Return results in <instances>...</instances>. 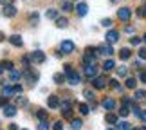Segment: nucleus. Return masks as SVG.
I'll list each match as a JSON object with an SVG mask.
<instances>
[{"mask_svg":"<svg viewBox=\"0 0 146 130\" xmlns=\"http://www.w3.org/2000/svg\"><path fill=\"white\" fill-rule=\"evenodd\" d=\"M29 58H31L33 63H43V61H45V54H43L42 51H35V53L29 54Z\"/></svg>","mask_w":146,"mask_h":130,"instance_id":"39448f33","label":"nucleus"},{"mask_svg":"<svg viewBox=\"0 0 146 130\" xmlns=\"http://www.w3.org/2000/svg\"><path fill=\"white\" fill-rule=\"evenodd\" d=\"M67 81H69L70 85H78V83L81 81V76L78 74L76 71H72V72H69V74H67Z\"/></svg>","mask_w":146,"mask_h":130,"instance_id":"0eeeda50","label":"nucleus"},{"mask_svg":"<svg viewBox=\"0 0 146 130\" xmlns=\"http://www.w3.org/2000/svg\"><path fill=\"white\" fill-rule=\"evenodd\" d=\"M2 72H4V67H2V65H0V74H2Z\"/></svg>","mask_w":146,"mask_h":130,"instance_id":"864d4df0","label":"nucleus"},{"mask_svg":"<svg viewBox=\"0 0 146 130\" xmlns=\"http://www.w3.org/2000/svg\"><path fill=\"white\" fill-rule=\"evenodd\" d=\"M22 130H25V128H22Z\"/></svg>","mask_w":146,"mask_h":130,"instance_id":"052dcab7","label":"nucleus"},{"mask_svg":"<svg viewBox=\"0 0 146 130\" xmlns=\"http://www.w3.org/2000/svg\"><path fill=\"white\" fill-rule=\"evenodd\" d=\"M52 128H54V130H63V123H61V121H56Z\"/></svg>","mask_w":146,"mask_h":130,"instance_id":"a18cd8bd","label":"nucleus"},{"mask_svg":"<svg viewBox=\"0 0 146 130\" xmlns=\"http://www.w3.org/2000/svg\"><path fill=\"white\" fill-rule=\"evenodd\" d=\"M117 40H119V33H117V31L112 29V31L106 33V42H108V43H115Z\"/></svg>","mask_w":146,"mask_h":130,"instance_id":"9d476101","label":"nucleus"},{"mask_svg":"<svg viewBox=\"0 0 146 130\" xmlns=\"http://www.w3.org/2000/svg\"><path fill=\"white\" fill-rule=\"evenodd\" d=\"M101 25H103V27H112V20L110 18H103V20H101Z\"/></svg>","mask_w":146,"mask_h":130,"instance_id":"e433bc0d","label":"nucleus"},{"mask_svg":"<svg viewBox=\"0 0 146 130\" xmlns=\"http://www.w3.org/2000/svg\"><path fill=\"white\" fill-rule=\"evenodd\" d=\"M29 18L33 20V22H38V18H40V16H38V13H31V16Z\"/></svg>","mask_w":146,"mask_h":130,"instance_id":"de8ad7c7","label":"nucleus"},{"mask_svg":"<svg viewBox=\"0 0 146 130\" xmlns=\"http://www.w3.org/2000/svg\"><path fill=\"white\" fill-rule=\"evenodd\" d=\"M0 65H2V67H4V69H5V71H9V72H11V71H13V69H15V65H13V61H2V63H0Z\"/></svg>","mask_w":146,"mask_h":130,"instance_id":"c756f323","label":"nucleus"},{"mask_svg":"<svg viewBox=\"0 0 146 130\" xmlns=\"http://www.w3.org/2000/svg\"><path fill=\"white\" fill-rule=\"evenodd\" d=\"M72 71H74V69H72V65H69V63L63 65V72H65V76L69 74V72H72Z\"/></svg>","mask_w":146,"mask_h":130,"instance_id":"a19ab883","label":"nucleus"},{"mask_svg":"<svg viewBox=\"0 0 146 130\" xmlns=\"http://www.w3.org/2000/svg\"><path fill=\"white\" fill-rule=\"evenodd\" d=\"M83 74H85L87 78H96V76H98V67H96V63L85 65V69H83Z\"/></svg>","mask_w":146,"mask_h":130,"instance_id":"20e7f679","label":"nucleus"},{"mask_svg":"<svg viewBox=\"0 0 146 130\" xmlns=\"http://www.w3.org/2000/svg\"><path fill=\"white\" fill-rule=\"evenodd\" d=\"M108 85H110L112 89H115V90H121V85L117 83V80H108Z\"/></svg>","mask_w":146,"mask_h":130,"instance_id":"72a5a7b5","label":"nucleus"},{"mask_svg":"<svg viewBox=\"0 0 146 130\" xmlns=\"http://www.w3.org/2000/svg\"><path fill=\"white\" fill-rule=\"evenodd\" d=\"M133 98H135V99H144L146 98V90H135Z\"/></svg>","mask_w":146,"mask_h":130,"instance_id":"2f4dec72","label":"nucleus"},{"mask_svg":"<svg viewBox=\"0 0 146 130\" xmlns=\"http://www.w3.org/2000/svg\"><path fill=\"white\" fill-rule=\"evenodd\" d=\"M83 96H85V98H87L88 101H94V92H92L90 89H87L85 92H83Z\"/></svg>","mask_w":146,"mask_h":130,"instance_id":"473e14b6","label":"nucleus"},{"mask_svg":"<svg viewBox=\"0 0 146 130\" xmlns=\"http://www.w3.org/2000/svg\"><path fill=\"white\" fill-rule=\"evenodd\" d=\"M126 87L128 89H135L137 87V80L135 78H126Z\"/></svg>","mask_w":146,"mask_h":130,"instance_id":"a878e982","label":"nucleus"},{"mask_svg":"<svg viewBox=\"0 0 146 130\" xmlns=\"http://www.w3.org/2000/svg\"><path fill=\"white\" fill-rule=\"evenodd\" d=\"M130 56H132V51H130V49H125V47H123V49L119 51V58H121L123 61H125V60H128Z\"/></svg>","mask_w":146,"mask_h":130,"instance_id":"a211bd4d","label":"nucleus"},{"mask_svg":"<svg viewBox=\"0 0 146 130\" xmlns=\"http://www.w3.org/2000/svg\"><path fill=\"white\" fill-rule=\"evenodd\" d=\"M61 9H63L65 13H69V11H72V9H74V7H72L70 0H63V2H61Z\"/></svg>","mask_w":146,"mask_h":130,"instance_id":"412c9836","label":"nucleus"},{"mask_svg":"<svg viewBox=\"0 0 146 130\" xmlns=\"http://www.w3.org/2000/svg\"><path fill=\"white\" fill-rule=\"evenodd\" d=\"M60 49H61V53H63V54H70V53H74L76 45H74V42H70V40H63L61 45H60Z\"/></svg>","mask_w":146,"mask_h":130,"instance_id":"f257e3e1","label":"nucleus"},{"mask_svg":"<svg viewBox=\"0 0 146 130\" xmlns=\"http://www.w3.org/2000/svg\"><path fill=\"white\" fill-rule=\"evenodd\" d=\"M143 40H144V42H146V35H144V36H143Z\"/></svg>","mask_w":146,"mask_h":130,"instance_id":"6e6d98bb","label":"nucleus"},{"mask_svg":"<svg viewBox=\"0 0 146 130\" xmlns=\"http://www.w3.org/2000/svg\"><path fill=\"white\" fill-rule=\"evenodd\" d=\"M9 130H18V127H16L15 123H13V125H9Z\"/></svg>","mask_w":146,"mask_h":130,"instance_id":"603ef678","label":"nucleus"},{"mask_svg":"<svg viewBox=\"0 0 146 130\" xmlns=\"http://www.w3.org/2000/svg\"><path fill=\"white\" fill-rule=\"evenodd\" d=\"M67 80V76L65 74H61V72H58V74H54V81L58 83V85H61V83H63Z\"/></svg>","mask_w":146,"mask_h":130,"instance_id":"393cba45","label":"nucleus"},{"mask_svg":"<svg viewBox=\"0 0 146 130\" xmlns=\"http://www.w3.org/2000/svg\"><path fill=\"white\" fill-rule=\"evenodd\" d=\"M78 109H80V112H81L83 116H87L88 112H90V109H88V105H85V103H80V105H78Z\"/></svg>","mask_w":146,"mask_h":130,"instance_id":"cd10ccee","label":"nucleus"},{"mask_svg":"<svg viewBox=\"0 0 146 130\" xmlns=\"http://www.w3.org/2000/svg\"><path fill=\"white\" fill-rule=\"evenodd\" d=\"M114 67H115L114 60H106L105 63H103V69H105V71H112V69H114Z\"/></svg>","mask_w":146,"mask_h":130,"instance_id":"bb28decb","label":"nucleus"},{"mask_svg":"<svg viewBox=\"0 0 146 130\" xmlns=\"http://www.w3.org/2000/svg\"><path fill=\"white\" fill-rule=\"evenodd\" d=\"M4 15L7 16V18H13V16L16 15V7H15L13 4H11V5H5V7H4Z\"/></svg>","mask_w":146,"mask_h":130,"instance_id":"ddd939ff","label":"nucleus"},{"mask_svg":"<svg viewBox=\"0 0 146 130\" xmlns=\"http://www.w3.org/2000/svg\"><path fill=\"white\" fill-rule=\"evenodd\" d=\"M22 76H24V72H18V71H11V80H13V81H16V80H20V78Z\"/></svg>","mask_w":146,"mask_h":130,"instance_id":"c85d7f7f","label":"nucleus"},{"mask_svg":"<svg viewBox=\"0 0 146 130\" xmlns=\"http://www.w3.org/2000/svg\"><path fill=\"white\" fill-rule=\"evenodd\" d=\"M36 117H38L40 121H47L49 112H47V110H43V109H38V110H36Z\"/></svg>","mask_w":146,"mask_h":130,"instance_id":"dca6fc26","label":"nucleus"},{"mask_svg":"<svg viewBox=\"0 0 146 130\" xmlns=\"http://www.w3.org/2000/svg\"><path fill=\"white\" fill-rule=\"evenodd\" d=\"M98 53H99V54H105V56H112V54H114V49H112V43H105V45H99V47H98Z\"/></svg>","mask_w":146,"mask_h":130,"instance_id":"423d86ee","label":"nucleus"},{"mask_svg":"<svg viewBox=\"0 0 146 130\" xmlns=\"http://www.w3.org/2000/svg\"><path fill=\"white\" fill-rule=\"evenodd\" d=\"M139 80H141L143 83H146V72H141V74H139Z\"/></svg>","mask_w":146,"mask_h":130,"instance_id":"09e8293b","label":"nucleus"},{"mask_svg":"<svg viewBox=\"0 0 146 130\" xmlns=\"http://www.w3.org/2000/svg\"><path fill=\"white\" fill-rule=\"evenodd\" d=\"M130 43H132V45H139V43H141V38L133 36V38H130Z\"/></svg>","mask_w":146,"mask_h":130,"instance_id":"c03bdc74","label":"nucleus"},{"mask_svg":"<svg viewBox=\"0 0 146 130\" xmlns=\"http://www.w3.org/2000/svg\"><path fill=\"white\" fill-rule=\"evenodd\" d=\"M4 116H7V117L16 116V107L15 105H5L4 107Z\"/></svg>","mask_w":146,"mask_h":130,"instance_id":"f8f14e48","label":"nucleus"},{"mask_svg":"<svg viewBox=\"0 0 146 130\" xmlns=\"http://www.w3.org/2000/svg\"><path fill=\"white\" fill-rule=\"evenodd\" d=\"M119 114H121L123 117H126L128 114H130V109H128V105H125V103H123V107H121V110H119Z\"/></svg>","mask_w":146,"mask_h":130,"instance_id":"7c9ffc66","label":"nucleus"},{"mask_svg":"<svg viewBox=\"0 0 146 130\" xmlns=\"http://www.w3.org/2000/svg\"><path fill=\"white\" fill-rule=\"evenodd\" d=\"M61 116H63V117H67V119H70V117H72V110H70V109H67V110H61Z\"/></svg>","mask_w":146,"mask_h":130,"instance_id":"c9c22d12","label":"nucleus"},{"mask_svg":"<svg viewBox=\"0 0 146 130\" xmlns=\"http://www.w3.org/2000/svg\"><path fill=\"white\" fill-rule=\"evenodd\" d=\"M115 130H132V127H130V123H128V121H121V123H117V128Z\"/></svg>","mask_w":146,"mask_h":130,"instance_id":"b1692460","label":"nucleus"},{"mask_svg":"<svg viewBox=\"0 0 146 130\" xmlns=\"http://www.w3.org/2000/svg\"><path fill=\"white\" fill-rule=\"evenodd\" d=\"M15 87H9V85H4L2 87V96H5V98H11V96H15Z\"/></svg>","mask_w":146,"mask_h":130,"instance_id":"2eb2a0df","label":"nucleus"},{"mask_svg":"<svg viewBox=\"0 0 146 130\" xmlns=\"http://www.w3.org/2000/svg\"><path fill=\"white\" fill-rule=\"evenodd\" d=\"M130 16H132L130 7H121V9H117V18H119V20L128 22V20H130Z\"/></svg>","mask_w":146,"mask_h":130,"instance_id":"7ed1b4c3","label":"nucleus"},{"mask_svg":"<svg viewBox=\"0 0 146 130\" xmlns=\"http://www.w3.org/2000/svg\"><path fill=\"white\" fill-rule=\"evenodd\" d=\"M94 61H96V54L87 53L85 56H83V63H85V65H90V63H94Z\"/></svg>","mask_w":146,"mask_h":130,"instance_id":"f3484780","label":"nucleus"},{"mask_svg":"<svg viewBox=\"0 0 146 130\" xmlns=\"http://www.w3.org/2000/svg\"><path fill=\"white\" fill-rule=\"evenodd\" d=\"M101 105H103V109H106V110H114L115 109V101L112 99V98H105Z\"/></svg>","mask_w":146,"mask_h":130,"instance_id":"9b49d317","label":"nucleus"},{"mask_svg":"<svg viewBox=\"0 0 146 130\" xmlns=\"http://www.w3.org/2000/svg\"><path fill=\"white\" fill-rule=\"evenodd\" d=\"M105 119H106V123H110V125H117V116L115 114H106Z\"/></svg>","mask_w":146,"mask_h":130,"instance_id":"5701e85b","label":"nucleus"},{"mask_svg":"<svg viewBox=\"0 0 146 130\" xmlns=\"http://www.w3.org/2000/svg\"><path fill=\"white\" fill-rule=\"evenodd\" d=\"M139 58L146 60V47H141V49H139Z\"/></svg>","mask_w":146,"mask_h":130,"instance_id":"79ce46f5","label":"nucleus"},{"mask_svg":"<svg viewBox=\"0 0 146 130\" xmlns=\"http://www.w3.org/2000/svg\"><path fill=\"white\" fill-rule=\"evenodd\" d=\"M16 103H18V105H27V98H25V96H18Z\"/></svg>","mask_w":146,"mask_h":130,"instance_id":"ea45409f","label":"nucleus"},{"mask_svg":"<svg viewBox=\"0 0 146 130\" xmlns=\"http://www.w3.org/2000/svg\"><path fill=\"white\" fill-rule=\"evenodd\" d=\"M117 74H119V76H126L128 69H126V67H119V69H117Z\"/></svg>","mask_w":146,"mask_h":130,"instance_id":"58836bf2","label":"nucleus"},{"mask_svg":"<svg viewBox=\"0 0 146 130\" xmlns=\"http://www.w3.org/2000/svg\"><path fill=\"white\" fill-rule=\"evenodd\" d=\"M9 42H11V45H15V47H22V45H24V40H22L18 35L9 36Z\"/></svg>","mask_w":146,"mask_h":130,"instance_id":"4468645a","label":"nucleus"},{"mask_svg":"<svg viewBox=\"0 0 146 130\" xmlns=\"http://www.w3.org/2000/svg\"><path fill=\"white\" fill-rule=\"evenodd\" d=\"M81 127H83V121H81V119H72V121H70V128H72V130H80Z\"/></svg>","mask_w":146,"mask_h":130,"instance_id":"aec40b11","label":"nucleus"},{"mask_svg":"<svg viewBox=\"0 0 146 130\" xmlns=\"http://www.w3.org/2000/svg\"><path fill=\"white\" fill-rule=\"evenodd\" d=\"M60 103H61V101H60V98H58V96H49V98H47V105L50 107V109H58V107H60Z\"/></svg>","mask_w":146,"mask_h":130,"instance_id":"1a4fd4ad","label":"nucleus"},{"mask_svg":"<svg viewBox=\"0 0 146 130\" xmlns=\"http://www.w3.org/2000/svg\"><path fill=\"white\" fill-rule=\"evenodd\" d=\"M69 25V20L67 18H56V27H60V29H63V27Z\"/></svg>","mask_w":146,"mask_h":130,"instance_id":"4be33fe9","label":"nucleus"},{"mask_svg":"<svg viewBox=\"0 0 146 130\" xmlns=\"http://www.w3.org/2000/svg\"><path fill=\"white\" fill-rule=\"evenodd\" d=\"M22 90H24V87H22L20 83H16V85H15V92L16 94H22Z\"/></svg>","mask_w":146,"mask_h":130,"instance_id":"49530a36","label":"nucleus"},{"mask_svg":"<svg viewBox=\"0 0 146 130\" xmlns=\"http://www.w3.org/2000/svg\"><path fill=\"white\" fill-rule=\"evenodd\" d=\"M0 4H2V5H11V4H13V0H0Z\"/></svg>","mask_w":146,"mask_h":130,"instance_id":"3c124183","label":"nucleus"},{"mask_svg":"<svg viewBox=\"0 0 146 130\" xmlns=\"http://www.w3.org/2000/svg\"><path fill=\"white\" fill-rule=\"evenodd\" d=\"M38 130H49V121H40Z\"/></svg>","mask_w":146,"mask_h":130,"instance_id":"f704fd0d","label":"nucleus"},{"mask_svg":"<svg viewBox=\"0 0 146 130\" xmlns=\"http://www.w3.org/2000/svg\"><path fill=\"white\" fill-rule=\"evenodd\" d=\"M112 2H117V0H112Z\"/></svg>","mask_w":146,"mask_h":130,"instance_id":"13d9d810","label":"nucleus"},{"mask_svg":"<svg viewBox=\"0 0 146 130\" xmlns=\"http://www.w3.org/2000/svg\"><path fill=\"white\" fill-rule=\"evenodd\" d=\"M4 40V35H2V33H0V42H2Z\"/></svg>","mask_w":146,"mask_h":130,"instance_id":"5fc2aeb1","label":"nucleus"},{"mask_svg":"<svg viewBox=\"0 0 146 130\" xmlns=\"http://www.w3.org/2000/svg\"><path fill=\"white\" fill-rule=\"evenodd\" d=\"M108 130H114V128H108Z\"/></svg>","mask_w":146,"mask_h":130,"instance_id":"bf43d9fd","label":"nucleus"},{"mask_svg":"<svg viewBox=\"0 0 146 130\" xmlns=\"http://www.w3.org/2000/svg\"><path fill=\"white\" fill-rule=\"evenodd\" d=\"M139 119L146 121V110H141V114H139Z\"/></svg>","mask_w":146,"mask_h":130,"instance_id":"8fccbe9b","label":"nucleus"},{"mask_svg":"<svg viewBox=\"0 0 146 130\" xmlns=\"http://www.w3.org/2000/svg\"><path fill=\"white\" fill-rule=\"evenodd\" d=\"M60 107H61V110L70 109V101H63V103H60Z\"/></svg>","mask_w":146,"mask_h":130,"instance_id":"37998d69","label":"nucleus"},{"mask_svg":"<svg viewBox=\"0 0 146 130\" xmlns=\"http://www.w3.org/2000/svg\"><path fill=\"white\" fill-rule=\"evenodd\" d=\"M106 78L105 76H96V78H92V85H94V89H98V90H101V89H105L106 87Z\"/></svg>","mask_w":146,"mask_h":130,"instance_id":"f03ea898","label":"nucleus"},{"mask_svg":"<svg viewBox=\"0 0 146 130\" xmlns=\"http://www.w3.org/2000/svg\"><path fill=\"white\" fill-rule=\"evenodd\" d=\"M139 130H146V127H143V128H139Z\"/></svg>","mask_w":146,"mask_h":130,"instance_id":"4d7b16f0","label":"nucleus"},{"mask_svg":"<svg viewBox=\"0 0 146 130\" xmlns=\"http://www.w3.org/2000/svg\"><path fill=\"white\" fill-rule=\"evenodd\" d=\"M74 9H76V15H78V16H85V15L88 13V5H87L85 2H80Z\"/></svg>","mask_w":146,"mask_h":130,"instance_id":"6e6552de","label":"nucleus"},{"mask_svg":"<svg viewBox=\"0 0 146 130\" xmlns=\"http://www.w3.org/2000/svg\"><path fill=\"white\" fill-rule=\"evenodd\" d=\"M137 16H139V18H144V16H146V7H139L137 9Z\"/></svg>","mask_w":146,"mask_h":130,"instance_id":"4c0bfd02","label":"nucleus"},{"mask_svg":"<svg viewBox=\"0 0 146 130\" xmlns=\"http://www.w3.org/2000/svg\"><path fill=\"white\" fill-rule=\"evenodd\" d=\"M45 16H47L49 20H56V18H58V11L50 7V9H47V13H45Z\"/></svg>","mask_w":146,"mask_h":130,"instance_id":"6ab92c4d","label":"nucleus"}]
</instances>
